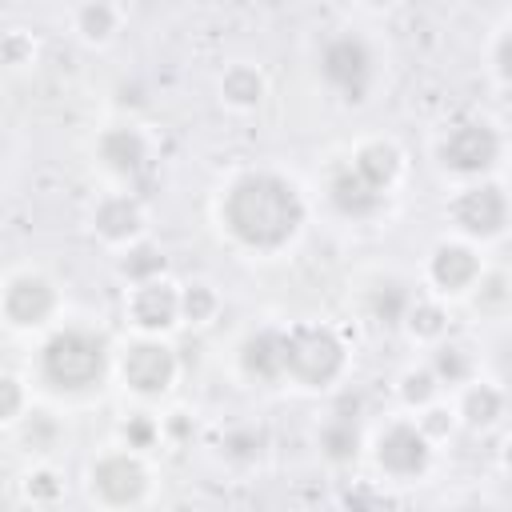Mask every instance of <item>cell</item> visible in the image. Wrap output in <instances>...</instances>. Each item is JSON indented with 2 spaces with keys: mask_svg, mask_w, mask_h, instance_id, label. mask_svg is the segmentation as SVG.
Here are the masks:
<instances>
[{
  "mask_svg": "<svg viewBox=\"0 0 512 512\" xmlns=\"http://www.w3.org/2000/svg\"><path fill=\"white\" fill-rule=\"evenodd\" d=\"M492 76H496L500 88L508 84V28H500L496 40H492Z\"/></svg>",
  "mask_w": 512,
  "mask_h": 512,
  "instance_id": "obj_35",
  "label": "cell"
},
{
  "mask_svg": "<svg viewBox=\"0 0 512 512\" xmlns=\"http://www.w3.org/2000/svg\"><path fill=\"white\" fill-rule=\"evenodd\" d=\"M500 156H504V140L488 120L452 124L436 144L440 168L452 172L456 180H484L488 172H496Z\"/></svg>",
  "mask_w": 512,
  "mask_h": 512,
  "instance_id": "obj_4",
  "label": "cell"
},
{
  "mask_svg": "<svg viewBox=\"0 0 512 512\" xmlns=\"http://www.w3.org/2000/svg\"><path fill=\"white\" fill-rule=\"evenodd\" d=\"M432 376L440 380V388H464L476 376V360L464 344H452L448 336L432 344V360H428Z\"/></svg>",
  "mask_w": 512,
  "mask_h": 512,
  "instance_id": "obj_21",
  "label": "cell"
},
{
  "mask_svg": "<svg viewBox=\"0 0 512 512\" xmlns=\"http://www.w3.org/2000/svg\"><path fill=\"white\" fill-rule=\"evenodd\" d=\"M236 364L256 384H280L284 380V328H256L240 340Z\"/></svg>",
  "mask_w": 512,
  "mask_h": 512,
  "instance_id": "obj_16",
  "label": "cell"
},
{
  "mask_svg": "<svg viewBox=\"0 0 512 512\" xmlns=\"http://www.w3.org/2000/svg\"><path fill=\"white\" fill-rule=\"evenodd\" d=\"M20 436L28 452H52L60 444V420L48 412H24L20 416Z\"/></svg>",
  "mask_w": 512,
  "mask_h": 512,
  "instance_id": "obj_28",
  "label": "cell"
},
{
  "mask_svg": "<svg viewBox=\"0 0 512 512\" xmlns=\"http://www.w3.org/2000/svg\"><path fill=\"white\" fill-rule=\"evenodd\" d=\"M440 380L432 376V368L424 364V368H408L404 376H400V400H404V408H412V412H420L424 404H432V400H440Z\"/></svg>",
  "mask_w": 512,
  "mask_h": 512,
  "instance_id": "obj_27",
  "label": "cell"
},
{
  "mask_svg": "<svg viewBox=\"0 0 512 512\" xmlns=\"http://www.w3.org/2000/svg\"><path fill=\"white\" fill-rule=\"evenodd\" d=\"M408 304H412V292H408L400 280H384V284H376V288L368 292V316H372L376 324H388V328L404 320Z\"/></svg>",
  "mask_w": 512,
  "mask_h": 512,
  "instance_id": "obj_25",
  "label": "cell"
},
{
  "mask_svg": "<svg viewBox=\"0 0 512 512\" xmlns=\"http://www.w3.org/2000/svg\"><path fill=\"white\" fill-rule=\"evenodd\" d=\"M164 268H168V256H164V248H156L152 240H132V244H124V256H120V276L128 280V284H144V280H156V276H164Z\"/></svg>",
  "mask_w": 512,
  "mask_h": 512,
  "instance_id": "obj_23",
  "label": "cell"
},
{
  "mask_svg": "<svg viewBox=\"0 0 512 512\" xmlns=\"http://www.w3.org/2000/svg\"><path fill=\"white\" fill-rule=\"evenodd\" d=\"M344 372H348V344L340 340L336 328L320 320H300L284 328V380L320 392L332 388Z\"/></svg>",
  "mask_w": 512,
  "mask_h": 512,
  "instance_id": "obj_3",
  "label": "cell"
},
{
  "mask_svg": "<svg viewBox=\"0 0 512 512\" xmlns=\"http://www.w3.org/2000/svg\"><path fill=\"white\" fill-rule=\"evenodd\" d=\"M224 452H228L236 464H252V460H260V452H264V432H256V428H232L228 440H224Z\"/></svg>",
  "mask_w": 512,
  "mask_h": 512,
  "instance_id": "obj_33",
  "label": "cell"
},
{
  "mask_svg": "<svg viewBox=\"0 0 512 512\" xmlns=\"http://www.w3.org/2000/svg\"><path fill=\"white\" fill-rule=\"evenodd\" d=\"M456 416L476 428V432H488L504 420V392L488 380H468L464 392H460V404H456Z\"/></svg>",
  "mask_w": 512,
  "mask_h": 512,
  "instance_id": "obj_18",
  "label": "cell"
},
{
  "mask_svg": "<svg viewBox=\"0 0 512 512\" xmlns=\"http://www.w3.org/2000/svg\"><path fill=\"white\" fill-rule=\"evenodd\" d=\"M148 464H144V452H132V448H108L100 452L92 464H88V492L108 504V508H132V504H144L148 500Z\"/></svg>",
  "mask_w": 512,
  "mask_h": 512,
  "instance_id": "obj_5",
  "label": "cell"
},
{
  "mask_svg": "<svg viewBox=\"0 0 512 512\" xmlns=\"http://www.w3.org/2000/svg\"><path fill=\"white\" fill-rule=\"evenodd\" d=\"M108 368H112L108 340L84 324L56 328L40 344V356H36V372L56 396H84V392L100 388Z\"/></svg>",
  "mask_w": 512,
  "mask_h": 512,
  "instance_id": "obj_2",
  "label": "cell"
},
{
  "mask_svg": "<svg viewBox=\"0 0 512 512\" xmlns=\"http://www.w3.org/2000/svg\"><path fill=\"white\" fill-rule=\"evenodd\" d=\"M60 312V292L44 272H16L0 288V316L16 332H40L56 320Z\"/></svg>",
  "mask_w": 512,
  "mask_h": 512,
  "instance_id": "obj_9",
  "label": "cell"
},
{
  "mask_svg": "<svg viewBox=\"0 0 512 512\" xmlns=\"http://www.w3.org/2000/svg\"><path fill=\"white\" fill-rule=\"evenodd\" d=\"M484 272V256L472 240H440L428 256V284L436 296H468Z\"/></svg>",
  "mask_w": 512,
  "mask_h": 512,
  "instance_id": "obj_11",
  "label": "cell"
},
{
  "mask_svg": "<svg viewBox=\"0 0 512 512\" xmlns=\"http://www.w3.org/2000/svg\"><path fill=\"white\" fill-rule=\"evenodd\" d=\"M448 216L456 224V232L472 244L496 240L508 228V196L496 180H468V188H460L448 204Z\"/></svg>",
  "mask_w": 512,
  "mask_h": 512,
  "instance_id": "obj_8",
  "label": "cell"
},
{
  "mask_svg": "<svg viewBox=\"0 0 512 512\" xmlns=\"http://www.w3.org/2000/svg\"><path fill=\"white\" fill-rule=\"evenodd\" d=\"M92 232L104 244H112V248H124V244L140 240L144 236V208H140V200L132 192L100 196L96 208H92Z\"/></svg>",
  "mask_w": 512,
  "mask_h": 512,
  "instance_id": "obj_15",
  "label": "cell"
},
{
  "mask_svg": "<svg viewBox=\"0 0 512 512\" xmlns=\"http://www.w3.org/2000/svg\"><path fill=\"white\" fill-rule=\"evenodd\" d=\"M372 184H380L384 192H392L396 184H400V176H404V152H400V144L396 140H388V136H372V140H360L356 148H352V156H348Z\"/></svg>",
  "mask_w": 512,
  "mask_h": 512,
  "instance_id": "obj_17",
  "label": "cell"
},
{
  "mask_svg": "<svg viewBox=\"0 0 512 512\" xmlns=\"http://www.w3.org/2000/svg\"><path fill=\"white\" fill-rule=\"evenodd\" d=\"M320 76H324L328 88H336L344 100L360 104V100L368 96L372 80H376V56H372L368 40H364V36H352V32L332 36V40L324 44V52H320Z\"/></svg>",
  "mask_w": 512,
  "mask_h": 512,
  "instance_id": "obj_10",
  "label": "cell"
},
{
  "mask_svg": "<svg viewBox=\"0 0 512 512\" xmlns=\"http://www.w3.org/2000/svg\"><path fill=\"white\" fill-rule=\"evenodd\" d=\"M400 324L408 328L412 340L436 344V340L448 336V308H444L436 296H412V304H408V312H404Z\"/></svg>",
  "mask_w": 512,
  "mask_h": 512,
  "instance_id": "obj_22",
  "label": "cell"
},
{
  "mask_svg": "<svg viewBox=\"0 0 512 512\" xmlns=\"http://www.w3.org/2000/svg\"><path fill=\"white\" fill-rule=\"evenodd\" d=\"M392 192H384L380 184H372L352 160L336 164L332 176H328V204L344 216V220H372L384 212Z\"/></svg>",
  "mask_w": 512,
  "mask_h": 512,
  "instance_id": "obj_13",
  "label": "cell"
},
{
  "mask_svg": "<svg viewBox=\"0 0 512 512\" xmlns=\"http://www.w3.org/2000/svg\"><path fill=\"white\" fill-rule=\"evenodd\" d=\"M116 372H120V380H124L128 392H136V396H144V400H156V396H164V392L176 384L180 360H176L172 344H164L160 336H144V332H140V336L120 352Z\"/></svg>",
  "mask_w": 512,
  "mask_h": 512,
  "instance_id": "obj_7",
  "label": "cell"
},
{
  "mask_svg": "<svg viewBox=\"0 0 512 512\" xmlns=\"http://www.w3.org/2000/svg\"><path fill=\"white\" fill-rule=\"evenodd\" d=\"M28 412V388L20 376L0 372V424H20V416Z\"/></svg>",
  "mask_w": 512,
  "mask_h": 512,
  "instance_id": "obj_32",
  "label": "cell"
},
{
  "mask_svg": "<svg viewBox=\"0 0 512 512\" xmlns=\"http://www.w3.org/2000/svg\"><path fill=\"white\" fill-rule=\"evenodd\" d=\"M432 440L424 436V428L416 420H392L376 432L372 440V460L376 468L396 480V484H412L432 468Z\"/></svg>",
  "mask_w": 512,
  "mask_h": 512,
  "instance_id": "obj_6",
  "label": "cell"
},
{
  "mask_svg": "<svg viewBox=\"0 0 512 512\" xmlns=\"http://www.w3.org/2000/svg\"><path fill=\"white\" fill-rule=\"evenodd\" d=\"M472 300L484 316H500L508 308V276L504 272H480V280L472 284Z\"/></svg>",
  "mask_w": 512,
  "mask_h": 512,
  "instance_id": "obj_29",
  "label": "cell"
},
{
  "mask_svg": "<svg viewBox=\"0 0 512 512\" xmlns=\"http://www.w3.org/2000/svg\"><path fill=\"white\" fill-rule=\"evenodd\" d=\"M364 4H368V8H388L392 0H364Z\"/></svg>",
  "mask_w": 512,
  "mask_h": 512,
  "instance_id": "obj_36",
  "label": "cell"
},
{
  "mask_svg": "<svg viewBox=\"0 0 512 512\" xmlns=\"http://www.w3.org/2000/svg\"><path fill=\"white\" fill-rule=\"evenodd\" d=\"M24 496H28L32 504H56V500L64 496V480H60V472L48 468V464L32 468V472L24 476Z\"/></svg>",
  "mask_w": 512,
  "mask_h": 512,
  "instance_id": "obj_31",
  "label": "cell"
},
{
  "mask_svg": "<svg viewBox=\"0 0 512 512\" xmlns=\"http://www.w3.org/2000/svg\"><path fill=\"white\" fill-rule=\"evenodd\" d=\"M320 452L328 464H352L360 456V424L348 412H332L320 428Z\"/></svg>",
  "mask_w": 512,
  "mask_h": 512,
  "instance_id": "obj_20",
  "label": "cell"
},
{
  "mask_svg": "<svg viewBox=\"0 0 512 512\" xmlns=\"http://www.w3.org/2000/svg\"><path fill=\"white\" fill-rule=\"evenodd\" d=\"M92 152H96V164L108 176H116V180H132L148 164V140L132 124H108V128H100Z\"/></svg>",
  "mask_w": 512,
  "mask_h": 512,
  "instance_id": "obj_14",
  "label": "cell"
},
{
  "mask_svg": "<svg viewBox=\"0 0 512 512\" xmlns=\"http://www.w3.org/2000/svg\"><path fill=\"white\" fill-rule=\"evenodd\" d=\"M120 28V12L108 4V0H84L76 8V32L88 40V44H108Z\"/></svg>",
  "mask_w": 512,
  "mask_h": 512,
  "instance_id": "obj_24",
  "label": "cell"
},
{
  "mask_svg": "<svg viewBox=\"0 0 512 512\" xmlns=\"http://www.w3.org/2000/svg\"><path fill=\"white\" fill-rule=\"evenodd\" d=\"M308 220V204L300 188L272 168H248L228 180L220 196V224L224 232L256 256H272L288 248Z\"/></svg>",
  "mask_w": 512,
  "mask_h": 512,
  "instance_id": "obj_1",
  "label": "cell"
},
{
  "mask_svg": "<svg viewBox=\"0 0 512 512\" xmlns=\"http://www.w3.org/2000/svg\"><path fill=\"white\" fill-rule=\"evenodd\" d=\"M216 312H220V296H216L212 284L196 280V284H184V288H180V320H188V324H208Z\"/></svg>",
  "mask_w": 512,
  "mask_h": 512,
  "instance_id": "obj_26",
  "label": "cell"
},
{
  "mask_svg": "<svg viewBox=\"0 0 512 512\" xmlns=\"http://www.w3.org/2000/svg\"><path fill=\"white\" fill-rule=\"evenodd\" d=\"M120 440H124V448H132V452H152V448L164 440V432H160V420H156V416L132 412V416L120 424Z\"/></svg>",
  "mask_w": 512,
  "mask_h": 512,
  "instance_id": "obj_30",
  "label": "cell"
},
{
  "mask_svg": "<svg viewBox=\"0 0 512 512\" xmlns=\"http://www.w3.org/2000/svg\"><path fill=\"white\" fill-rule=\"evenodd\" d=\"M124 316L136 332L144 336H160L168 328L180 324V288L168 284L164 276L156 280H144V284H132L128 288V300H124Z\"/></svg>",
  "mask_w": 512,
  "mask_h": 512,
  "instance_id": "obj_12",
  "label": "cell"
},
{
  "mask_svg": "<svg viewBox=\"0 0 512 512\" xmlns=\"http://www.w3.org/2000/svg\"><path fill=\"white\" fill-rule=\"evenodd\" d=\"M416 424L424 428V436H428L432 444H440V440L452 432V424H456V412H452V408H440V404L432 400V404H424V408H420Z\"/></svg>",
  "mask_w": 512,
  "mask_h": 512,
  "instance_id": "obj_34",
  "label": "cell"
},
{
  "mask_svg": "<svg viewBox=\"0 0 512 512\" xmlns=\"http://www.w3.org/2000/svg\"><path fill=\"white\" fill-rule=\"evenodd\" d=\"M268 96V80L256 64H232L224 76H220V100L236 112H252L260 108V100Z\"/></svg>",
  "mask_w": 512,
  "mask_h": 512,
  "instance_id": "obj_19",
  "label": "cell"
}]
</instances>
